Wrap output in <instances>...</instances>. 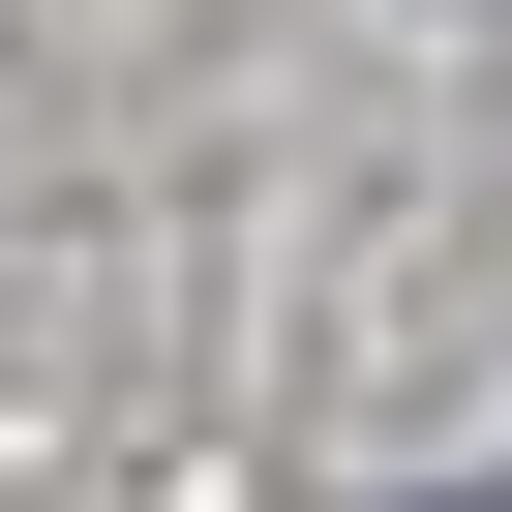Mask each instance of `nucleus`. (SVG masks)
<instances>
[{
  "label": "nucleus",
  "mask_w": 512,
  "mask_h": 512,
  "mask_svg": "<svg viewBox=\"0 0 512 512\" xmlns=\"http://www.w3.org/2000/svg\"><path fill=\"white\" fill-rule=\"evenodd\" d=\"M422 512H512V482H422Z\"/></svg>",
  "instance_id": "1"
}]
</instances>
